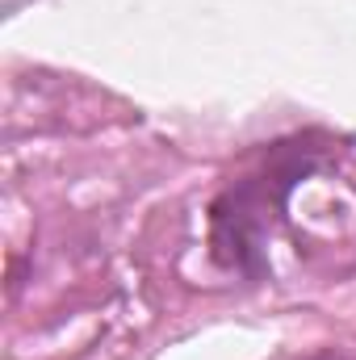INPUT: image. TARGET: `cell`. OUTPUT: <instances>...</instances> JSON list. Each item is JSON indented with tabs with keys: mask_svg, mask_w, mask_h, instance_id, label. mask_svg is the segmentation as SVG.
I'll list each match as a JSON object with an SVG mask.
<instances>
[{
	"mask_svg": "<svg viewBox=\"0 0 356 360\" xmlns=\"http://www.w3.org/2000/svg\"><path fill=\"white\" fill-rule=\"evenodd\" d=\"M319 360H344V356H331V352H327V356H319Z\"/></svg>",
	"mask_w": 356,
	"mask_h": 360,
	"instance_id": "cell-2",
	"label": "cell"
},
{
	"mask_svg": "<svg viewBox=\"0 0 356 360\" xmlns=\"http://www.w3.org/2000/svg\"><path fill=\"white\" fill-rule=\"evenodd\" d=\"M21 4H25V0H4V13H17Z\"/></svg>",
	"mask_w": 356,
	"mask_h": 360,
	"instance_id": "cell-1",
	"label": "cell"
}]
</instances>
